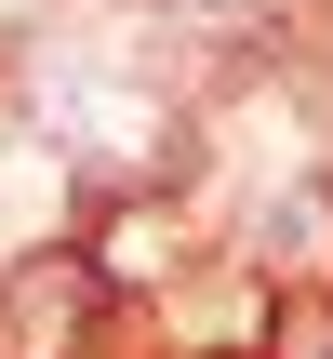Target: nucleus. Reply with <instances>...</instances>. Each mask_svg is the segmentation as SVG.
I'll list each match as a JSON object with an SVG mask.
<instances>
[{"mask_svg": "<svg viewBox=\"0 0 333 359\" xmlns=\"http://www.w3.org/2000/svg\"><path fill=\"white\" fill-rule=\"evenodd\" d=\"M307 359H333V346H307Z\"/></svg>", "mask_w": 333, "mask_h": 359, "instance_id": "nucleus-1", "label": "nucleus"}]
</instances>
